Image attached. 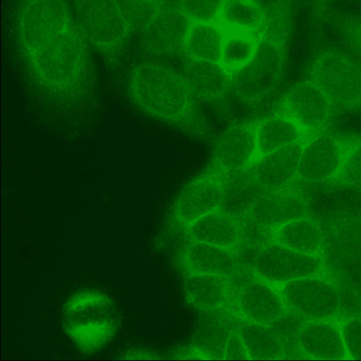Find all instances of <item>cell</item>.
<instances>
[{
    "instance_id": "6da1fadb",
    "label": "cell",
    "mask_w": 361,
    "mask_h": 361,
    "mask_svg": "<svg viewBox=\"0 0 361 361\" xmlns=\"http://www.w3.org/2000/svg\"><path fill=\"white\" fill-rule=\"evenodd\" d=\"M17 31L25 59L47 91L66 98L85 92L91 74L87 42L63 0H25Z\"/></svg>"
},
{
    "instance_id": "7a4b0ae2",
    "label": "cell",
    "mask_w": 361,
    "mask_h": 361,
    "mask_svg": "<svg viewBox=\"0 0 361 361\" xmlns=\"http://www.w3.org/2000/svg\"><path fill=\"white\" fill-rule=\"evenodd\" d=\"M127 92L149 116L182 126L197 123L194 94L184 76L171 67L154 61L137 64L128 77Z\"/></svg>"
},
{
    "instance_id": "3957f363",
    "label": "cell",
    "mask_w": 361,
    "mask_h": 361,
    "mask_svg": "<svg viewBox=\"0 0 361 361\" xmlns=\"http://www.w3.org/2000/svg\"><path fill=\"white\" fill-rule=\"evenodd\" d=\"M67 334L85 352L102 348L114 336L118 315L112 300L98 292H82L73 295L64 307Z\"/></svg>"
},
{
    "instance_id": "277c9868",
    "label": "cell",
    "mask_w": 361,
    "mask_h": 361,
    "mask_svg": "<svg viewBox=\"0 0 361 361\" xmlns=\"http://www.w3.org/2000/svg\"><path fill=\"white\" fill-rule=\"evenodd\" d=\"M284 45L262 37L248 61L231 73V89L241 101L259 103L277 87L284 68Z\"/></svg>"
},
{
    "instance_id": "5b68a950",
    "label": "cell",
    "mask_w": 361,
    "mask_h": 361,
    "mask_svg": "<svg viewBox=\"0 0 361 361\" xmlns=\"http://www.w3.org/2000/svg\"><path fill=\"white\" fill-rule=\"evenodd\" d=\"M75 20L86 41L104 55L122 50L131 35L117 0H73Z\"/></svg>"
},
{
    "instance_id": "8992f818",
    "label": "cell",
    "mask_w": 361,
    "mask_h": 361,
    "mask_svg": "<svg viewBox=\"0 0 361 361\" xmlns=\"http://www.w3.org/2000/svg\"><path fill=\"white\" fill-rule=\"evenodd\" d=\"M310 80L333 106L361 108V65L347 54L336 50L322 52L313 63Z\"/></svg>"
},
{
    "instance_id": "52a82bcc",
    "label": "cell",
    "mask_w": 361,
    "mask_h": 361,
    "mask_svg": "<svg viewBox=\"0 0 361 361\" xmlns=\"http://www.w3.org/2000/svg\"><path fill=\"white\" fill-rule=\"evenodd\" d=\"M279 292L286 310L310 320L329 319L340 305L336 288L314 275L290 281L280 286Z\"/></svg>"
},
{
    "instance_id": "ba28073f",
    "label": "cell",
    "mask_w": 361,
    "mask_h": 361,
    "mask_svg": "<svg viewBox=\"0 0 361 361\" xmlns=\"http://www.w3.org/2000/svg\"><path fill=\"white\" fill-rule=\"evenodd\" d=\"M229 174L210 165L178 195L173 207L176 219L185 225L220 207Z\"/></svg>"
},
{
    "instance_id": "9c48e42d",
    "label": "cell",
    "mask_w": 361,
    "mask_h": 361,
    "mask_svg": "<svg viewBox=\"0 0 361 361\" xmlns=\"http://www.w3.org/2000/svg\"><path fill=\"white\" fill-rule=\"evenodd\" d=\"M320 267L315 256L296 252L276 241L261 248L255 260L257 275L274 286L314 275Z\"/></svg>"
},
{
    "instance_id": "30bf717a",
    "label": "cell",
    "mask_w": 361,
    "mask_h": 361,
    "mask_svg": "<svg viewBox=\"0 0 361 361\" xmlns=\"http://www.w3.org/2000/svg\"><path fill=\"white\" fill-rule=\"evenodd\" d=\"M308 204L305 196L290 186L263 190L254 200L247 215L257 226L276 230L284 224L306 217Z\"/></svg>"
},
{
    "instance_id": "8fae6325",
    "label": "cell",
    "mask_w": 361,
    "mask_h": 361,
    "mask_svg": "<svg viewBox=\"0 0 361 361\" xmlns=\"http://www.w3.org/2000/svg\"><path fill=\"white\" fill-rule=\"evenodd\" d=\"M333 105L324 92L310 79L295 84L283 97L277 113L294 121L305 132L324 127Z\"/></svg>"
},
{
    "instance_id": "7c38bea8",
    "label": "cell",
    "mask_w": 361,
    "mask_h": 361,
    "mask_svg": "<svg viewBox=\"0 0 361 361\" xmlns=\"http://www.w3.org/2000/svg\"><path fill=\"white\" fill-rule=\"evenodd\" d=\"M259 121L257 119L240 122L224 132L215 144L211 165L227 174L248 168L256 157Z\"/></svg>"
},
{
    "instance_id": "4fadbf2b",
    "label": "cell",
    "mask_w": 361,
    "mask_h": 361,
    "mask_svg": "<svg viewBox=\"0 0 361 361\" xmlns=\"http://www.w3.org/2000/svg\"><path fill=\"white\" fill-rule=\"evenodd\" d=\"M346 151L330 134H319L305 142L296 179L309 183L335 179Z\"/></svg>"
},
{
    "instance_id": "5bb4252c",
    "label": "cell",
    "mask_w": 361,
    "mask_h": 361,
    "mask_svg": "<svg viewBox=\"0 0 361 361\" xmlns=\"http://www.w3.org/2000/svg\"><path fill=\"white\" fill-rule=\"evenodd\" d=\"M192 21L178 8L165 6L141 34L145 49L157 56L184 51Z\"/></svg>"
},
{
    "instance_id": "9a60e30c",
    "label": "cell",
    "mask_w": 361,
    "mask_h": 361,
    "mask_svg": "<svg viewBox=\"0 0 361 361\" xmlns=\"http://www.w3.org/2000/svg\"><path fill=\"white\" fill-rule=\"evenodd\" d=\"M235 305L245 322L265 326L276 322L286 310L279 290L258 276L238 288Z\"/></svg>"
},
{
    "instance_id": "2e32d148",
    "label": "cell",
    "mask_w": 361,
    "mask_h": 361,
    "mask_svg": "<svg viewBox=\"0 0 361 361\" xmlns=\"http://www.w3.org/2000/svg\"><path fill=\"white\" fill-rule=\"evenodd\" d=\"M305 142L302 139L253 161L246 169L251 179L264 190L290 186L296 179Z\"/></svg>"
},
{
    "instance_id": "e0dca14e",
    "label": "cell",
    "mask_w": 361,
    "mask_h": 361,
    "mask_svg": "<svg viewBox=\"0 0 361 361\" xmlns=\"http://www.w3.org/2000/svg\"><path fill=\"white\" fill-rule=\"evenodd\" d=\"M184 73L193 94L204 99L218 100L231 89V73L221 62L189 59Z\"/></svg>"
},
{
    "instance_id": "ac0fdd59",
    "label": "cell",
    "mask_w": 361,
    "mask_h": 361,
    "mask_svg": "<svg viewBox=\"0 0 361 361\" xmlns=\"http://www.w3.org/2000/svg\"><path fill=\"white\" fill-rule=\"evenodd\" d=\"M191 240L232 250L240 241L241 230L235 217L217 209L188 225Z\"/></svg>"
},
{
    "instance_id": "d6986e66",
    "label": "cell",
    "mask_w": 361,
    "mask_h": 361,
    "mask_svg": "<svg viewBox=\"0 0 361 361\" xmlns=\"http://www.w3.org/2000/svg\"><path fill=\"white\" fill-rule=\"evenodd\" d=\"M298 341L305 353L314 359L343 360L348 356L341 331L321 320L302 327Z\"/></svg>"
},
{
    "instance_id": "ffe728a7",
    "label": "cell",
    "mask_w": 361,
    "mask_h": 361,
    "mask_svg": "<svg viewBox=\"0 0 361 361\" xmlns=\"http://www.w3.org/2000/svg\"><path fill=\"white\" fill-rule=\"evenodd\" d=\"M185 259L190 273L195 274L226 276L236 266L231 250L193 240L185 250Z\"/></svg>"
},
{
    "instance_id": "44dd1931",
    "label": "cell",
    "mask_w": 361,
    "mask_h": 361,
    "mask_svg": "<svg viewBox=\"0 0 361 361\" xmlns=\"http://www.w3.org/2000/svg\"><path fill=\"white\" fill-rule=\"evenodd\" d=\"M305 133L294 121L281 114L276 113L260 120L257 130L255 161L279 148L302 140Z\"/></svg>"
},
{
    "instance_id": "7402d4cb",
    "label": "cell",
    "mask_w": 361,
    "mask_h": 361,
    "mask_svg": "<svg viewBox=\"0 0 361 361\" xmlns=\"http://www.w3.org/2000/svg\"><path fill=\"white\" fill-rule=\"evenodd\" d=\"M184 290L187 300L194 307L212 311L226 302L228 284L226 276L191 274L185 280Z\"/></svg>"
},
{
    "instance_id": "603a6c76",
    "label": "cell",
    "mask_w": 361,
    "mask_h": 361,
    "mask_svg": "<svg viewBox=\"0 0 361 361\" xmlns=\"http://www.w3.org/2000/svg\"><path fill=\"white\" fill-rule=\"evenodd\" d=\"M224 30L216 23L192 22L185 44L189 59L221 62Z\"/></svg>"
},
{
    "instance_id": "cb8c5ba5",
    "label": "cell",
    "mask_w": 361,
    "mask_h": 361,
    "mask_svg": "<svg viewBox=\"0 0 361 361\" xmlns=\"http://www.w3.org/2000/svg\"><path fill=\"white\" fill-rule=\"evenodd\" d=\"M274 241L296 252L314 256L322 244L318 226L307 217L290 221L275 231Z\"/></svg>"
},
{
    "instance_id": "d4e9b609",
    "label": "cell",
    "mask_w": 361,
    "mask_h": 361,
    "mask_svg": "<svg viewBox=\"0 0 361 361\" xmlns=\"http://www.w3.org/2000/svg\"><path fill=\"white\" fill-rule=\"evenodd\" d=\"M218 22L223 28H237L257 35L263 31L265 11L256 0H226Z\"/></svg>"
},
{
    "instance_id": "484cf974",
    "label": "cell",
    "mask_w": 361,
    "mask_h": 361,
    "mask_svg": "<svg viewBox=\"0 0 361 361\" xmlns=\"http://www.w3.org/2000/svg\"><path fill=\"white\" fill-rule=\"evenodd\" d=\"M221 63L231 72L243 66L253 55L259 39L257 34L237 28H224Z\"/></svg>"
},
{
    "instance_id": "4316f807",
    "label": "cell",
    "mask_w": 361,
    "mask_h": 361,
    "mask_svg": "<svg viewBox=\"0 0 361 361\" xmlns=\"http://www.w3.org/2000/svg\"><path fill=\"white\" fill-rule=\"evenodd\" d=\"M238 331L250 359H275L281 355L278 338L267 326L245 322Z\"/></svg>"
},
{
    "instance_id": "83f0119b",
    "label": "cell",
    "mask_w": 361,
    "mask_h": 361,
    "mask_svg": "<svg viewBox=\"0 0 361 361\" xmlns=\"http://www.w3.org/2000/svg\"><path fill=\"white\" fill-rule=\"evenodd\" d=\"M132 33L142 34L158 13L166 0H117Z\"/></svg>"
},
{
    "instance_id": "f1b7e54d",
    "label": "cell",
    "mask_w": 361,
    "mask_h": 361,
    "mask_svg": "<svg viewBox=\"0 0 361 361\" xmlns=\"http://www.w3.org/2000/svg\"><path fill=\"white\" fill-rule=\"evenodd\" d=\"M178 6L192 22L216 23L226 0H176Z\"/></svg>"
},
{
    "instance_id": "f546056e",
    "label": "cell",
    "mask_w": 361,
    "mask_h": 361,
    "mask_svg": "<svg viewBox=\"0 0 361 361\" xmlns=\"http://www.w3.org/2000/svg\"><path fill=\"white\" fill-rule=\"evenodd\" d=\"M335 180L345 186L361 188V142L346 152Z\"/></svg>"
},
{
    "instance_id": "4dcf8cb0",
    "label": "cell",
    "mask_w": 361,
    "mask_h": 361,
    "mask_svg": "<svg viewBox=\"0 0 361 361\" xmlns=\"http://www.w3.org/2000/svg\"><path fill=\"white\" fill-rule=\"evenodd\" d=\"M348 356L354 360H361V318L346 321L341 330Z\"/></svg>"
},
{
    "instance_id": "1f68e13d",
    "label": "cell",
    "mask_w": 361,
    "mask_h": 361,
    "mask_svg": "<svg viewBox=\"0 0 361 361\" xmlns=\"http://www.w3.org/2000/svg\"><path fill=\"white\" fill-rule=\"evenodd\" d=\"M226 360L250 359L247 350L238 331H230L224 353Z\"/></svg>"
},
{
    "instance_id": "d6a6232c",
    "label": "cell",
    "mask_w": 361,
    "mask_h": 361,
    "mask_svg": "<svg viewBox=\"0 0 361 361\" xmlns=\"http://www.w3.org/2000/svg\"><path fill=\"white\" fill-rule=\"evenodd\" d=\"M344 31L350 44L361 51V20L345 22Z\"/></svg>"
}]
</instances>
